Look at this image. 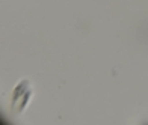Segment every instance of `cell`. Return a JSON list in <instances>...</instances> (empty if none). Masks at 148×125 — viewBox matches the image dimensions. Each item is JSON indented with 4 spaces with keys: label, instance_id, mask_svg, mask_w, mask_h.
Segmentation results:
<instances>
[{
    "label": "cell",
    "instance_id": "obj_1",
    "mask_svg": "<svg viewBox=\"0 0 148 125\" xmlns=\"http://www.w3.org/2000/svg\"><path fill=\"white\" fill-rule=\"evenodd\" d=\"M33 94V88L29 78H21L17 84L11 95V110L14 115L23 113L27 107V104L32 98Z\"/></svg>",
    "mask_w": 148,
    "mask_h": 125
}]
</instances>
